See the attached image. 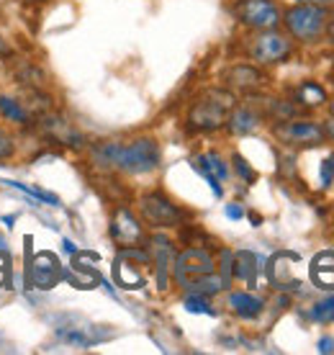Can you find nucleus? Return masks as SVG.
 <instances>
[{
    "instance_id": "8",
    "label": "nucleus",
    "mask_w": 334,
    "mask_h": 355,
    "mask_svg": "<svg viewBox=\"0 0 334 355\" xmlns=\"http://www.w3.org/2000/svg\"><path fill=\"white\" fill-rule=\"evenodd\" d=\"M290 39L288 36L278 34L273 28H265L263 34H257L249 44V57L260 64H275L283 62L290 54Z\"/></svg>"
},
{
    "instance_id": "35",
    "label": "nucleus",
    "mask_w": 334,
    "mask_h": 355,
    "mask_svg": "<svg viewBox=\"0 0 334 355\" xmlns=\"http://www.w3.org/2000/svg\"><path fill=\"white\" fill-rule=\"evenodd\" d=\"M324 31H326V34H329V42H332V44H334V21H332V24H326Z\"/></svg>"
},
{
    "instance_id": "34",
    "label": "nucleus",
    "mask_w": 334,
    "mask_h": 355,
    "mask_svg": "<svg viewBox=\"0 0 334 355\" xmlns=\"http://www.w3.org/2000/svg\"><path fill=\"white\" fill-rule=\"evenodd\" d=\"M62 245H64V252H72V255L78 252V248H75V242H72V240H64Z\"/></svg>"
},
{
    "instance_id": "15",
    "label": "nucleus",
    "mask_w": 334,
    "mask_h": 355,
    "mask_svg": "<svg viewBox=\"0 0 334 355\" xmlns=\"http://www.w3.org/2000/svg\"><path fill=\"white\" fill-rule=\"evenodd\" d=\"M260 263H263V258H257L252 250H239L231 258V273L237 275L239 281H245L247 286H255L257 275L263 270Z\"/></svg>"
},
{
    "instance_id": "11",
    "label": "nucleus",
    "mask_w": 334,
    "mask_h": 355,
    "mask_svg": "<svg viewBox=\"0 0 334 355\" xmlns=\"http://www.w3.org/2000/svg\"><path fill=\"white\" fill-rule=\"evenodd\" d=\"M111 237H114L121 248H137L144 240V230H141L139 219L134 216L129 209H116L114 219H111Z\"/></svg>"
},
{
    "instance_id": "31",
    "label": "nucleus",
    "mask_w": 334,
    "mask_h": 355,
    "mask_svg": "<svg viewBox=\"0 0 334 355\" xmlns=\"http://www.w3.org/2000/svg\"><path fill=\"white\" fill-rule=\"evenodd\" d=\"M332 180H334V152L324 160V165H322V186L329 188Z\"/></svg>"
},
{
    "instance_id": "25",
    "label": "nucleus",
    "mask_w": 334,
    "mask_h": 355,
    "mask_svg": "<svg viewBox=\"0 0 334 355\" xmlns=\"http://www.w3.org/2000/svg\"><path fill=\"white\" fill-rule=\"evenodd\" d=\"M118 147H121V142L96 144V147H93V162H96L98 168L114 170L116 168V157H118Z\"/></svg>"
},
{
    "instance_id": "21",
    "label": "nucleus",
    "mask_w": 334,
    "mask_h": 355,
    "mask_svg": "<svg viewBox=\"0 0 334 355\" xmlns=\"http://www.w3.org/2000/svg\"><path fill=\"white\" fill-rule=\"evenodd\" d=\"M267 275H270V284H273L275 288H296V286H301L299 278H293V275H290L288 263H283V252L270 260V266H267Z\"/></svg>"
},
{
    "instance_id": "30",
    "label": "nucleus",
    "mask_w": 334,
    "mask_h": 355,
    "mask_svg": "<svg viewBox=\"0 0 334 355\" xmlns=\"http://www.w3.org/2000/svg\"><path fill=\"white\" fill-rule=\"evenodd\" d=\"M10 157H13V139L0 129V162L10 160Z\"/></svg>"
},
{
    "instance_id": "20",
    "label": "nucleus",
    "mask_w": 334,
    "mask_h": 355,
    "mask_svg": "<svg viewBox=\"0 0 334 355\" xmlns=\"http://www.w3.org/2000/svg\"><path fill=\"white\" fill-rule=\"evenodd\" d=\"M229 306H231V311H234L237 317H242V320H255L257 314L263 311L265 302L260 296H255V293L234 291V293H229Z\"/></svg>"
},
{
    "instance_id": "22",
    "label": "nucleus",
    "mask_w": 334,
    "mask_h": 355,
    "mask_svg": "<svg viewBox=\"0 0 334 355\" xmlns=\"http://www.w3.org/2000/svg\"><path fill=\"white\" fill-rule=\"evenodd\" d=\"M24 108H26L28 114H36V116H42L46 114V111H52V98L46 96L44 88H24Z\"/></svg>"
},
{
    "instance_id": "29",
    "label": "nucleus",
    "mask_w": 334,
    "mask_h": 355,
    "mask_svg": "<svg viewBox=\"0 0 334 355\" xmlns=\"http://www.w3.org/2000/svg\"><path fill=\"white\" fill-rule=\"evenodd\" d=\"M231 162H234V170H237L239 178H245L247 183H255V180H257V173L252 170V165H249V162H247L245 157H242V155H237V152H234V155H231Z\"/></svg>"
},
{
    "instance_id": "7",
    "label": "nucleus",
    "mask_w": 334,
    "mask_h": 355,
    "mask_svg": "<svg viewBox=\"0 0 334 355\" xmlns=\"http://www.w3.org/2000/svg\"><path fill=\"white\" fill-rule=\"evenodd\" d=\"M275 137L288 147H317L326 139L324 126L314 124V121H278L275 124Z\"/></svg>"
},
{
    "instance_id": "9",
    "label": "nucleus",
    "mask_w": 334,
    "mask_h": 355,
    "mask_svg": "<svg viewBox=\"0 0 334 355\" xmlns=\"http://www.w3.org/2000/svg\"><path fill=\"white\" fill-rule=\"evenodd\" d=\"M139 209H141L144 222L152 224V227H177V224L183 222V211L162 193L141 196Z\"/></svg>"
},
{
    "instance_id": "10",
    "label": "nucleus",
    "mask_w": 334,
    "mask_h": 355,
    "mask_svg": "<svg viewBox=\"0 0 334 355\" xmlns=\"http://www.w3.org/2000/svg\"><path fill=\"white\" fill-rule=\"evenodd\" d=\"M39 129L57 144H64V147H75L80 150L82 147V134L75 129V126L67 121V119H62V116L52 114V111H46V114L39 116Z\"/></svg>"
},
{
    "instance_id": "26",
    "label": "nucleus",
    "mask_w": 334,
    "mask_h": 355,
    "mask_svg": "<svg viewBox=\"0 0 334 355\" xmlns=\"http://www.w3.org/2000/svg\"><path fill=\"white\" fill-rule=\"evenodd\" d=\"M185 311H191V314H209V317H213L216 311L211 309V304H209V299L203 296V293H188L185 296V302H183Z\"/></svg>"
},
{
    "instance_id": "40",
    "label": "nucleus",
    "mask_w": 334,
    "mask_h": 355,
    "mask_svg": "<svg viewBox=\"0 0 334 355\" xmlns=\"http://www.w3.org/2000/svg\"><path fill=\"white\" fill-rule=\"evenodd\" d=\"M329 114L334 116V101H332V103H329Z\"/></svg>"
},
{
    "instance_id": "18",
    "label": "nucleus",
    "mask_w": 334,
    "mask_h": 355,
    "mask_svg": "<svg viewBox=\"0 0 334 355\" xmlns=\"http://www.w3.org/2000/svg\"><path fill=\"white\" fill-rule=\"evenodd\" d=\"M10 75L21 88H44L46 85V72L31 60H16L10 67Z\"/></svg>"
},
{
    "instance_id": "36",
    "label": "nucleus",
    "mask_w": 334,
    "mask_h": 355,
    "mask_svg": "<svg viewBox=\"0 0 334 355\" xmlns=\"http://www.w3.org/2000/svg\"><path fill=\"white\" fill-rule=\"evenodd\" d=\"M324 134H326V137H332V139H334V121H329V124L324 126Z\"/></svg>"
},
{
    "instance_id": "39",
    "label": "nucleus",
    "mask_w": 334,
    "mask_h": 355,
    "mask_svg": "<svg viewBox=\"0 0 334 355\" xmlns=\"http://www.w3.org/2000/svg\"><path fill=\"white\" fill-rule=\"evenodd\" d=\"M299 3H314V6H324L326 0H299Z\"/></svg>"
},
{
    "instance_id": "17",
    "label": "nucleus",
    "mask_w": 334,
    "mask_h": 355,
    "mask_svg": "<svg viewBox=\"0 0 334 355\" xmlns=\"http://www.w3.org/2000/svg\"><path fill=\"white\" fill-rule=\"evenodd\" d=\"M57 335H60V340H64V343H72V345H80V347H90V345H96V343H103V340L111 338V332H100V327H96V324H85V327H60Z\"/></svg>"
},
{
    "instance_id": "2",
    "label": "nucleus",
    "mask_w": 334,
    "mask_h": 355,
    "mask_svg": "<svg viewBox=\"0 0 334 355\" xmlns=\"http://www.w3.org/2000/svg\"><path fill=\"white\" fill-rule=\"evenodd\" d=\"M159 168V144L152 137H139L118 147L116 170H123L129 175H144Z\"/></svg>"
},
{
    "instance_id": "6",
    "label": "nucleus",
    "mask_w": 334,
    "mask_h": 355,
    "mask_svg": "<svg viewBox=\"0 0 334 355\" xmlns=\"http://www.w3.org/2000/svg\"><path fill=\"white\" fill-rule=\"evenodd\" d=\"M139 266H150V255L144 250L123 248L118 258L114 260V278L121 288H141L144 286V273Z\"/></svg>"
},
{
    "instance_id": "19",
    "label": "nucleus",
    "mask_w": 334,
    "mask_h": 355,
    "mask_svg": "<svg viewBox=\"0 0 334 355\" xmlns=\"http://www.w3.org/2000/svg\"><path fill=\"white\" fill-rule=\"evenodd\" d=\"M260 126V114H257L255 108L249 106H237L229 111V119H227V129L231 134H237V137H245V134H252Z\"/></svg>"
},
{
    "instance_id": "37",
    "label": "nucleus",
    "mask_w": 334,
    "mask_h": 355,
    "mask_svg": "<svg viewBox=\"0 0 334 355\" xmlns=\"http://www.w3.org/2000/svg\"><path fill=\"white\" fill-rule=\"evenodd\" d=\"M13 222H16V216H3V224H6V227H13Z\"/></svg>"
},
{
    "instance_id": "28",
    "label": "nucleus",
    "mask_w": 334,
    "mask_h": 355,
    "mask_svg": "<svg viewBox=\"0 0 334 355\" xmlns=\"http://www.w3.org/2000/svg\"><path fill=\"white\" fill-rule=\"evenodd\" d=\"M308 317L314 322H334V296H326L324 302L314 304V309L308 311Z\"/></svg>"
},
{
    "instance_id": "13",
    "label": "nucleus",
    "mask_w": 334,
    "mask_h": 355,
    "mask_svg": "<svg viewBox=\"0 0 334 355\" xmlns=\"http://www.w3.org/2000/svg\"><path fill=\"white\" fill-rule=\"evenodd\" d=\"M152 252H155V270H157V286L159 291L167 288V278H170V268H173V260H175V250H173V242L167 237H159L155 234L152 237Z\"/></svg>"
},
{
    "instance_id": "16",
    "label": "nucleus",
    "mask_w": 334,
    "mask_h": 355,
    "mask_svg": "<svg viewBox=\"0 0 334 355\" xmlns=\"http://www.w3.org/2000/svg\"><path fill=\"white\" fill-rule=\"evenodd\" d=\"M308 275H311L317 288L334 291V250L319 252L317 258L311 260V266H308Z\"/></svg>"
},
{
    "instance_id": "4",
    "label": "nucleus",
    "mask_w": 334,
    "mask_h": 355,
    "mask_svg": "<svg viewBox=\"0 0 334 355\" xmlns=\"http://www.w3.org/2000/svg\"><path fill=\"white\" fill-rule=\"evenodd\" d=\"M209 273H213V255L203 248H188L173 260V278L183 288H188L193 281Z\"/></svg>"
},
{
    "instance_id": "38",
    "label": "nucleus",
    "mask_w": 334,
    "mask_h": 355,
    "mask_svg": "<svg viewBox=\"0 0 334 355\" xmlns=\"http://www.w3.org/2000/svg\"><path fill=\"white\" fill-rule=\"evenodd\" d=\"M6 54H8V46H6V42L0 39V57H6Z\"/></svg>"
},
{
    "instance_id": "32",
    "label": "nucleus",
    "mask_w": 334,
    "mask_h": 355,
    "mask_svg": "<svg viewBox=\"0 0 334 355\" xmlns=\"http://www.w3.org/2000/svg\"><path fill=\"white\" fill-rule=\"evenodd\" d=\"M224 211H227V216H229V219H234V222L245 216V209H242L239 204H227V209H224Z\"/></svg>"
},
{
    "instance_id": "3",
    "label": "nucleus",
    "mask_w": 334,
    "mask_h": 355,
    "mask_svg": "<svg viewBox=\"0 0 334 355\" xmlns=\"http://www.w3.org/2000/svg\"><path fill=\"white\" fill-rule=\"evenodd\" d=\"M285 26L299 42H314L324 34L326 28V10L324 6H314V3H299L293 8L285 10Z\"/></svg>"
},
{
    "instance_id": "14",
    "label": "nucleus",
    "mask_w": 334,
    "mask_h": 355,
    "mask_svg": "<svg viewBox=\"0 0 334 355\" xmlns=\"http://www.w3.org/2000/svg\"><path fill=\"white\" fill-rule=\"evenodd\" d=\"M224 80H227L229 88L242 90V93H252V90H257L265 83V75L257 67H249V64H234V67L227 70Z\"/></svg>"
},
{
    "instance_id": "23",
    "label": "nucleus",
    "mask_w": 334,
    "mask_h": 355,
    "mask_svg": "<svg viewBox=\"0 0 334 355\" xmlns=\"http://www.w3.org/2000/svg\"><path fill=\"white\" fill-rule=\"evenodd\" d=\"M0 116L21 126H26L31 121V114L24 108V103L18 98H10V96H0Z\"/></svg>"
},
{
    "instance_id": "24",
    "label": "nucleus",
    "mask_w": 334,
    "mask_h": 355,
    "mask_svg": "<svg viewBox=\"0 0 334 355\" xmlns=\"http://www.w3.org/2000/svg\"><path fill=\"white\" fill-rule=\"evenodd\" d=\"M296 101H299L301 106H308V108H317L322 103H326V90L319 85V83H301L299 90H296Z\"/></svg>"
},
{
    "instance_id": "1",
    "label": "nucleus",
    "mask_w": 334,
    "mask_h": 355,
    "mask_svg": "<svg viewBox=\"0 0 334 355\" xmlns=\"http://www.w3.org/2000/svg\"><path fill=\"white\" fill-rule=\"evenodd\" d=\"M231 108H234V96L229 90H203L198 101L188 111V129L191 132H216L221 126H227Z\"/></svg>"
},
{
    "instance_id": "5",
    "label": "nucleus",
    "mask_w": 334,
    "mask_h": 355,
    "mask_svg": "<svg viewBox=\"0 0 334 355\" xmlns=\"http://www.w3.org/2000/svg\"><path fill=\"white\" fill-rule=\"evenodd\" d=\"M234 13L245 26L257 28V31L275 28L283 21V13L275 6V0H239L234 6Z\"/></svg>"
},
{
    "instance_id": "33",
    "label": "nucleus",
    "mask_w": 334,
    "mask_h": 355,
    "mask_svg": "<svg viewBox=\"0 0 334 355\" xmlns=\"http://www.w3.org/2000/svg\"><path fill=\"white\" fill-rule=\"evenodd\" d=\"M319 353H334V340L332 338L319 340Z\"/></svg>"
},
{
    "instance_id": "27",
    "label": "nucleus",
    "mask_w": 334,
    "mask_h": 355,
    "mask_svg": "<svg viewBox=\"0 0 334 355\" xmlns=\"http://www.w3.org/2000/svg\"><path fill=\"white\" fill-rule=\"evenodd\" d=\"M198 160L206 165V168L211 170L213 175L219 178V180H227L229 178V168H227V162L221 160V155L219 152H209V155H198Z\"/></svg>"
},
{
    "instance_id": "12",
    "label": "nucleus",
    "mask_w": 334,
    "mask_h": 355,
    "mask_svg": "<svg viewBox=\"0 0 334 355\" xmlns=\"http://www.w3.org/2000/svg\"><path fill=\"white\" fill-rule=\"evenodd\" d=\"M60 281V260L52 252H39L34 260H28V284L36 288H52Z\"/></svg>"
}]
</instances>
